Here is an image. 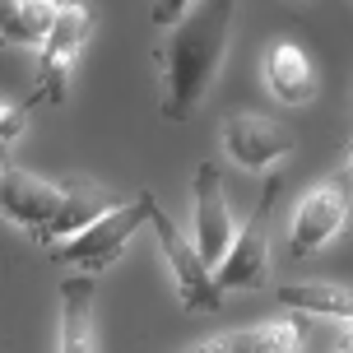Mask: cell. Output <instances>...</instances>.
Wrapping results in <instances>:
<instances>
[{"label": "cell", "mask_w": 353, "mask_h": 353, "mask_svg": "<svg viewBox=\"0 0 353 353\" xmlns=\"http://www.w3.org/2000/svg\"><path fill=\"white\" fill-rule=\"evenodd\" d=\"M242 0H200L195 10L176 19L172 37L163 42L154 61L163 74V103L159 112L168 121H191L195 107L205 103L214 74L223 65L228 52V33H232V14Z\"/></svg>", "instance_id": "6da1fadb"}, {"label": "cell", "mask_w": 353, "mask_h": 353, "mask_svg": "<svg viewBox=\"0 0 353 353\" xmlns=\"http://www.w3.org/2000/svg\"><path fill=\"white\" fill-rule=\"evenodd\" d=\"M154 191L144 186L135 191V200H125V205H112L103 219H93L88 228H79L74 237H61L52 242V261L56 265H79V270H107L112 261H121V251L130 247V237L140 232V223L154 214Z\"/></svg>", "instance_id": "7a4b0ae2"}, {"label": "cell", "mask_w": 353, "mask_h": 353, "mask_svg": "<svg viewBox=\"0 0 353 353\" xmlns=\"http://www.w3.org/2000/svg\"><path fill=\"white\" fill-rule=\"evenodd\" d=\"M149 223L159 232V247H163V256H168V265H172V283H176L181 307H186V312H219V307H223V288H219V279L210 274L214 265L200 256V247L186 242V232L176 228L172 214H163L159 205L149 214Z\"/></svg>", "instance_id": "3957f363"}, {"label": "cell", "mask_w": 353, "mask_h": 353, "mask_svg": "<svg viewBox=\"0 0 353 353\" xmlns=\"http://www.w3.org/2000/svg\"><path fill=\"white\" fill-rule=\"evenodd\" d=\"M88 28H93V14H88V5H61V14H56L52 33L42 37V61H37V79H33V93L23 98V107L33 103H65V74H70L74 56L84 47Z\"/></svg>", "instance_id": "277c9868"}, {"label": "cell", "mask_w": 353, "mask_h": 353, "mask_svg": "<svg viewBox=\"0 0 353 353\" xmlns=\"http://www.w3.org/2000/svg\"><path fill=\"white\" fill-rule=\"evenodd\" d=\"M279 186H283V172H279V168H270L256 214L247 219V228L232 237L228 256H223V261H219V270H214L219 288H261V283H265V256H270V214H274V195H279Z\"/></svg>", "instance_id": "5b68a950"}, {"label": "cell", "mask_w": 353, "mask_h": 353, "mask_svg": "<svg viewBox=\"0 0 353 353\" xmlns=\"http://www.w3.org/2000/svg\"><path fill=\"white\" fill-rule=\"evenodd\" d=\"M349 200H353V176L339 168L335 176H325L321 186L298 200V214H293V228H288V256H316L330 237L339 232L344 214H349Z\"/></svg>", "instance_id": "8992f818"}, {"label": "cell", "mask_w": 353, "mask_h": 353, "mask_svg": "<svg viewBox=\"0 0 353 353\" xmlns=\"http://www.w3.org/2000/svg\"><path fill=\"white\" fill-rule=\"evenodd\" d=\"M61 200H65V181H47V176L19 168V163H5V172H0V214L14 219L19 228H28L37 237L56 219Z\"/></svg>", "instance_id": "52a82bcc"}, {"label": "cell", "mask_w": 353, "mask_h": 353, "mask_svg": "<svg viewBox=\"0 0 353 353\" xmlns=\"http://www.w3.org/2000/svg\"><path fill=\"white\" fill-rule=\"evenodd\" d=\"M223 149L237 168L247 172H261V168H279L288 154H293V135L274 125L261 112H237L223 121Z\"/></svg>", "instance_id": "ba28073f"}, {"label": "cell", "mask_w": 353, "mask_h": 353, "mask_svg": "<svg viewBox=\"0 0 353 353\" xmlns=\"http://www.w3.org/2000/svg\"><path fill=\"white\" fill-rule=\"evenodd\" d=\"M232 237V214H228V195H223V172L210 159L195 168V247L210 265H219L228 256Z\"/></svg>", "instance_id": "9c48e42d"}, {"label": "cell", "mask_w": 353, "mask_h": 353, "mask_svg": "<svg viewBox=\"0 0 353 353\" xmlns=\"http://www.w3.org/2000/svg\"><path fill=\"white\" fill-rule=\"evenodd\" d=\"M265 84H270V93L288 107H302L321 93L316 65H312V56L302 52L298 42H274V47L265 52Z\"/></svg>", "instance_id": "30bf717a"}, {"label": "cell", "mask_w": 353, "mask_h": 353, "mask_svg": "<svg viewBox=\"0 0 353 353\" xmlns=\"http://www.w3.org/2000/svg\"><path fill=\"white\" fill-rule=\"evenodd\" d=\"M98 279L93 274H70L61 283V349L88 353L98 349Z\"/></svg>", "instance_id": "8fae6325"}, {"label": "cell", "mask_w": 353, "mask_h": 353, "mask_svg": "<svg viewBox=\"0 0 353 353\" xmlns=\"http://www.w3.org/2000/svg\"><path fill=\"white\" fill-rule=\"evenodd\" d=\"M112 205H117V200H112L98 181L74 176V181H65V200H61V210H56L52 223L37 232V242H42V247H52V242H61V237H74V232L88 228L93 219H103Z\"/></svg>", "instance_id": "7c38bea8"}, {"label": "cell", "mask_w": 353, "mask_h": 353, "mask_svg": "<svg viewBox=\"0 0 353 353\" xmlns=\"http://www.w3.org/2000/svg\"><path fill=\"white\" fill-rule=\"evenodd\" d=\"M307 344V330H302L298 316L270 321V325H256V330H228V335L205 339L200 349L205 353H293Z\"/></svg>", "instance_id": "4fadbf2b"}, {"label": "cell", "mask_w": 353, "mask_h": 353, "mask_svg": "<svg viewBox=\"0 0 353 353\" xmlns=\"http://www.w3.org/2000/svg\"><path fill=\"white\" fill-rule=\"evenodd\" d=\"M56 14H61L56 0H0V42L42 47V37L52 33Z\"/></svg>", "instance_id": "5bb4252c"}, {"label": "cell", "mask_w": 353, "mask_h": 353, "mask_svg": "<svg viewBox=\"0 0 353 353\" xmlns=\"http://www.w3.org/2000/svg\"><path fill=\"white\" fill-rule=\"evenodd\" d=\"M279 307H293V312H312V316H335V321H353V288H339V283H283L279 288Z\"/></svg>", "instance_id": "9a60e30c"}, {"label": "cell", "mask_w": 353, "mask_h": 353, "mask_svg": "<svg viewBox=\"0 0 353 353\" xmlns=\"http://www.w3.org/2000/svg\"><path fill=\"white\" fill-rule=\"evenodd\" d=\"M23 112H28V107L0 103V140H19V135H23Z\"/></svg>", "instance_id": "2e32d148"}, {"label": "cell", "mask_w": 353, "mask_h": 353, "mask_svg": "<svg viewBox=\"0 0 353 353\" xmlns=\"http://www.w3.org/2000/svg\"><path fill=\"white\" fill-rule=\"evenodd\" d=\"M186 10H191V0H154V14L149 19H154L159 28H168V23H176Z\"/></svg>", "instance_id": "e0dca14e"}, {"label": "cell", "mask_w": 353, "mask_h": 353, "mask_svg": "<svg viewBox=\"0 0 353 353\" xmlns=\"http://www.w3.org/2000/svg\"><path fill=\"white\" fill-rule=\"evenodd\" d=\"M5 163H10V140H0V172H5Z\"/></svg>", "instance_id": "ac0fdd59"}, {"label": "cell", "mask_w": 353, "mask_h": 353, "mask_svg": "<svg viewBox=\"0 0 353 353\" xmlns=\"http://www.w3.org/2000/svg\"><path fill=\"white\" fill-rule=\"evenodd\" d=\"M344 172H349V176H353V149H349V163H344Z\"/></svg>", "instance_id": "d6986e66"}]
</instances>
